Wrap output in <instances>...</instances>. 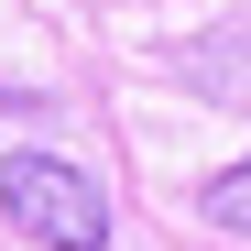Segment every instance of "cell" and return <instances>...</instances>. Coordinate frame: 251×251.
<instances>
[{
    "instance_id": "2",
    "label": "cell",
    "mask_w": 251,
    "mask_h": 251,
    "mask_svg": "<svg viewBox=\"0 0 251 251\" xmlns=\"http://www.w3.org/2000/svg\"><path fill=\"white\" fill-rule=\"evenodd\" d=\"M197 219H207V229H240V240H251V164H229V175H207Z\"/></svg>"
},
{
    "instance_id": "1",
    "label": "cell",
    "mask_w": 251,
    "mask_h": 251,
    "mask_svg": "<svg viewBox=\"0 0 251 251\" xmlns=\"http://www.w3.org/2000/svg\"><path fill=\"white\" fill-rule=\"evenodd\" d=\"M0 219L33 251H109V197L55 153H0Z\"/></svg>"
}]
</instances>
